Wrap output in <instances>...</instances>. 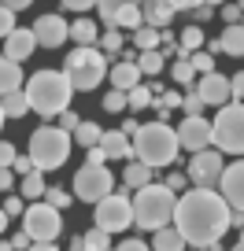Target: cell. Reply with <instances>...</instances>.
Returning <instances> with one entry per match:
<instances>
[{"mask_svg":"<svg viewBox=\"0 0 244 251\" xmlns=\"http://www.w3.org/2000/svg\"><path fill=\"white\" fill-rule=\"evenodd\" d=\"M174 229L185 236V244L192 248H207L218 244L222 236L233 229V207L222 200V192L215 188H189L178 200L174 211Z\"/></svg>","mask_w":244,"mask_h":251,"instance_id":"cell-1","label":"cell"},{"mask_svg":"<svg viewBox=\"0 0 244 251\" xmlns=\"http://www.w3.org/2000/svg\"><path fill=\"white\" fill-rule=\"evenodd\" d=\"M26 96H30V111H37L41 118H59L63 111H71L74 85L63 71H37L26 81Z\"/></svg>","mask_w":244,"mask_h":251,"instance_id":"cell-2","label":"cell"},{"mask_svg":"<svg viewBox=\"0 0 244 251\" xmlns=\"http://www.w3.org/2000/svg\"><path fill=\"white\" fill-rule=\"evenodd\" d=\"M178 129H170L166 122H148L134 133V159L144 166H170L178 159Z\"/></svg>","mask_w":244,"mask_h":251,"instance_id":"cell-3","label":"cell"},{"mask_svg":"<svg viewBox=\"0 0 244 251\" xmlns=\"http://www.w3.org/2000/svg\"><path fill=\"white\" fill-rule=\"evenodd\" d=\"M174 211H178V196L166 185H148L134 196V226L148 229V233L166 229L174 222Z\"/></svg>","mask_w":244,"mask_h":251,"instance_id":"cell-4","label":"cell"},{"mask_svg":"<svg viewBox=\"0 0 244 251\" xmlns=\"http://www.w3.org/2000/svg\"><path fill=\"white\" fill-rule=\"evenodd\" d=\"M63 74L71 78L74 93H93L111 74V67H108V55H104L100 48H74V52L67 55V63H63Z\"/></svg>","mask_w":244,"mask_h":251,"instance_id":"cell-5","label":"cell"},{"mask_svg":"<svg viewBox=\"0 0 244 251\" xmlns=\"http://www.w3.org/2000/svg\"><path fill=\"white\" fill-rule=\"evenodd\" d=\"M26 155L33 159V166H37L41 174L59 170V166L67 163V155H71V133H63L59 126H41V129L30 133V151H26Z\"/></svg>","mask_w":244,"mask_h":251,"instance_id":"cell-6","label":"cell"},{"mask_svg":"<svg viewBox=\"0 0 244 251\" xmlns=\"http://www.w3.org/2000/svg\"><path fill=\"white\" fill-rule=\"evenodd\" d=\"M215 148L222 155H244V103H226L215 115Z\"/></svg>","mask_w":244,"mask_h":251,"instance_id":"cell-7","label":"cell"},{"mask_svg":"<svg viewBox=\"0 0 244 251\" xmlns=\"http://www.w3.org/2000/svg\"><path fill=\"white\" fill-rule=\"evenodd\" d=\"M59 229H63V218H59V211H55V207H48L45 200L26 207V214H23V233L30 236L33 244H52L55 236H59Z\"/></svg>","mask_w":244,"mask_h":251,"instance_id":"cell-8","label":"cell"},{"mask_svg":"<svg viewBox=\"0 0 244 251\" xmlns=\"http://www.w3.org/2000/svg\"><path fill=\"white\" fill-rule=\"evenodd\" d=\"M111 188H115V174L108 170V163H104V166L85 163L78 174H74V196L85 200V203H93V207L111 196Z\"/></svg>","mask_w":244,"mask_h":251,"instance_id":"cell-9","label":"cell"},{"mask_svg":"<svg viewBox=\"0 0 244 251\" xmlns=\"http://www.w3.org/2000/svg\"><path fill=\"white\" fill-rule=\"evenodd\" d=\"M96 229H104V233H122V229L134 222V200H126L122 192H111L108 200H100L96 203Z\"/></svg>","mask_w":244,"mask_h":251,"instance_id":"cell-10","label":"cell"},{"mask_svg":"<svg viewBox=\"0 0 244 251\" xmlns=\"http://www.w3.org/2000/svg\"><path fill=\"white\" fill-rule=\"evenodd\" d=\"M222 174H226V159H222V151L218 148H207V151H196L192 155V163H189V181L196 188H215V185H222Z\"/></svg>","mask_w":244,"mask_h":251,"instance_id":"cell-11","label":"cell"},{"mask_svg":"<svg viewBox=\"0 0 244 251\" xmlns=\"http://www.w3.org/2000/svg\"><path fill=\"white\" fill-rule=\"evenodd\" d=\"M178 144L185 151H207L215 144V122H207L204 115H196V118H185V122L178 126Z\"/></svg>","mask_w":244,"mask_h":251,"instance_id":"cell-12","label":"cell"},{"mask_svg":"<svg viewBox=\"0 0 244 251\" xmlns=\"http://www.w3.org/2000/svg\"><path fill=\"white\" fill-rule=\"evenodd\" d=\"M33 37H37L41 48H59L71 37V26H67L63 15H41L37 23H33Z\"/></svg>","mask_w":244,"mask_h":251,"instance_id":"cell-13","label":"cell"},{"mask_svg":"<svg viewBox=\"0 0 244 251\" xmlns=\"http://www.w3.org/2000/svg\"><path fill=\"white\" fill-rule=\"evenodd\" d=\"M218 192H222V200H226L233 211H241V214H244V159H237V163H229V166H226Z\"/></svg>","mask_w":244,"mask_h":251,"instance_id":"cell-14","label":"cell"},{"mask_svg":"<svg viewBox=\"0 0 244 251\" xmlns=\"http://www.w3.org/2000/svg\"><path fill=\"white\" fill-rule=\"evenodd\" d=\"M196 93H200V100H204L207 107H226V103L233 100L229 78H222L218 71H215V74H204V78L196 81Z\"/></svg>","mask_w":244,"mask_h":251,"instance_id":"cell-15","label":"cell"},{"mask_svg":"<svg viewBox=\"0 0 244 251\" xmlns=\"http://www.w3.org/2000/svg\"><path fill=\"white\" fill-rule=\"evenodd\" d=\"M33 48H37V37H33V30H11L8 37H4V55H8L11 63L30 59Z\"/></svg>","mask_w":244,"mask_h":251,"instance_id":"cell-16","label":"cell"},{"mask_svg":"<svg viewBox=\"0 0 244 251\" xmlns=\"http://www.w3.org/2000/svg\"><path fill=\"white\" fill-rule=\"evenodd\" d=\"M100 151L104 159H134V137H126L122 129H104Z\"/></svg>","mask_w":244,"mask_h":251,"instance_id":"cell-17","label":"cell"},{"mask_svg":"<svg viewBox=\"0 0 244 251\" xmlns=\"http://www.w3.org/2000/svg\"><path fill=\"white\" fill-rule=\"evenodd\" d=\"M141 11H144V26H152V30H170L174 11H178V8L166 4V0H144Z\"/></svg>","mask_w":244,"mask_h":251,"instance_id":"cell-18","label":"cell"},{"mask_svg":"<svg viewBox=\"0 0 244 251\" xmlns=\"http://www.w3.org/2000/svg\"><path fill=\"white\" fill-rule=\"evenodd\" d=\"M111 85L115 89H122V93H130V89H137L141 85V67H137L134 59H122V63H115V67H111Z\"/></svg>","mask_w":244,"mask_h":251,"instance_id":"cell-19","label":"cell"},{"mask_svg":"<svg viewBox=\"0 0 244 251\" xmlns=\"http://www.w3.org/2000/svg\"><path fill=\"white\" fill-rule=\"evenodd\" d=\"M71 41L78 48H96V45H100L96 23H93V19H74V23H71Z\"/></svg>","mask_w":244,"mask_h":251,"instance_id":"cell-20","label":"cell"},{"mask_svg":"<svg viewBox=\"0 0 244 251\" xmlns=\"http://www.w3.org/2000/svg\"><path fill=\"white\" fill-rule=\"evenodd\" d=\"M19 89H23V71H19V63H11L8 55H0V96L19 93Z\"/></svg>","mask_w":244,"mask_h":251,"instance_id":"cell-21","label":"cell"},{"mask_svg":"<svg viewBox=\"0 0 244 251\" xmlns=\"http://www.w3.org/2000/svg\"><path fill=\"white\" fill-rule=\"evenodd\" d=\"M122 185L126 188H137V192H141V188H148L152 185V166H144V163H126V170H122Z\"/></svg>","mask_w":244,"mask_h":251,"instance_id":"cell-22","label":"cell"},{"mask_svg":"<svg viewBox=\"0 0 244 251\" xmlns=\"http://www.w3.org/2000/svg\"><path fill=\"white\" fill-rule=\"evenodd\" d=\"M144 26V11H141V4H126V8H118L115 11V30H130V33H137Z\"/></svg>","mask_w":244,"mask_h":251,"instance_id":"cell-23","label":"cell"},{"mask_svg":"<svg viewBox=\"0 0 244 251\" xmlns=\"http://www.w3.org/2000/svg\"><path fill=\"white\" fill-rule=\"evenodd\" d=\"M200 45H204V30H200L196 23H192V26H185V30L178 33V48H181V55H178V59H189L192 52H200Z\"/></svg>","mask_w":244,"mask_h":251,"instance_id":"cell-24","label":"cell"},{"mask_svg":"<svg viewBox=\"0 0 244 251\" xmlns=\"http://www.w3.org/2000/svg\"><path fill=\"white\" fill-rule=\"evenodd\" d=\"M218 45H222V52H226V55H244V23L226 26L222 37H218Z\"/></svg>","mask_w":244,"mask_h":251,"instance_id":"cell-25","label":"cell"},{"mask_svg":"<svg viewBox=\"0 0 244 251\" xmlns=\"http://www.w3.org/2000/svg\"><path fill=\"white\" fill-rule=\"evenodd\" d=\"M0 107H4V118H23L26 111H30V96H26V89L0 96Z\"/></svg>","mask_w":244,"mask_h":251,"instance_id":"cell-26","label":"cell"},{"mask_svg":"<svg viewBox=\"0 0 244 251\" xmlns=\"http://www.w3.org/2000/svg\"><path fill=\"white\" fill-rule=\"evenodd\" d=\"M152 248H156V251H185V236H181L174 226H166V229H159V233H156Z\"/></svg>","mask_w":244,"mask_h":251,"instance_id":"cell-27","label":"cell"},{"mask_svg":"<svg viewBox=\"0 0 244 251\" xmlns=\"http://www.w3.org/2000/svg\"><path fill=\"white\" fill-rule=\"evenodd\" d=\"M19 192H23V200H45V192H48V185H45V177H41V170H33V174H26L23 177V185H19Z\"/></svg>","mask_w":244,"mask_h":251,"instance_id":"cell-28","label":"cell"},{"mask_svg":"<svg viewBox=\"0 0 244 251\" xmlns=\"http://www.w3.org/2000/svg\"><path fill=\"white\" fill-rule=\"evenodd\" d=\"M74 141L81 144V148H100V141H104V129L96 122H81L78 129H74Z\"/></svg>","mask_w":244,"mask_h":251,"instance_id":"cell-29","label":"cell"},{"mask_svg":"<svg viewBox=\"0 0 244 251\" xmlns=\"http://www.w3.org/2000/svg\"><path fill=\"white\" fill-rule=\"evenodd\" d=\"M137 67H141V74H159V71H166V55L159 52H137Z\"/></svg>","mask_w":244,"mask_h":251,"instance_id":"cell-30","label":"cell"},{"mask_svg":"<svg viewBox=\"0 0 244 251\" xmlns=\"http://www.w3.org/2000/svg\"><path fill=\"white\" fill-rule=\"evenodd\" d=\"M134 45H137V52H156V48L163 45V37H159V30H152V26H141V30L134 33Z\"/></svg>","mask_w":244,"mask_h":251,"instance_id":"cell-31","label":"cell"},{"mask_svg":"<svg viewBox=\"0 0 244 251\" xmlns=\"http://www.w3.org/2000/svg\"><path fill=\"white\" fill-rule=\"evenodd\" d=\"M126 4H141V0H96V8H100V19L108 30H115V11L126 8Z\"/></svg>","mask_w":244,"mask_h":251,"instance_id":"cell-32","label":"cell"},{"mask_svg":"<svg viewBox=\"0 0 244 251\" xmlns=\"http://www.w3.org/2000/svg\"><path fill=\"white\" fill-rule=\"evenodd\" d=\"M122 48H126L122 30H104V33H100V52H104V55H118Z\"/></svg>","mask_w":244,"mask_h":251,"instance_id":"cell-33","label":"cell"},{"mask_svg":"<svg viewBox=\"0 0 244 251\" xmlns=\"http://www.w3.org/2000/svg\"><path fill=\"white\" fill-rule=\"evenodd\" d=\"M126 96H130V111H144L152 100H156V89L152 85H137V89H130Z\"/></svg>","mask_w":244,"mask_h":251,"instance_id":"cell-34","label":"cell"},{"mask_svg":"<svg viewBox=\"0 0 244 251\" xmlns=\"http://www.w3.org/2000/svg\"><path fill=\"white\" fill-rule=\"evenodd\" d=\"M170 78L178 81V85H185V89H189V85H192V78H196V71H192V63H189V59H174Z\"/></svg>","mask_w":244,"mask_h":251,"instance_id":"cell-35","label":"cell"},{"mask_svg":"<svg viewBox=\"0 0 244 251\" xmlns=\"http://www.w3.org/2000/svg\"><path fill=\"white\" fill-rule=\"evenodd\" d=\"M189 63H192V71H196L200 78H204V74H215V55H211V52H204V48H200V52H192V55H189Z\"/></svg>","mask_w":244,"mask_h":251,"instance_id":"cell-36","label":"cell"},{"mask_svg":"<svg viewBox=\"0 0 244 251\" xmlns=\"http://www.w3.org/2000/svg\"><path fill=\"white\" fill-rule=\"evenodd\" d=\"M130 107V96L122 93V89H111L108 96H104V111H111V115H118V111Z\"/></svg>","mask_w":244,"mask_h":251,"instance_id":"cell-37","label":"cell"},{"mask_svg":"<svg viewBox=\"0 0 244 251\" xmlns=\"http://www.w3.org/2000/svg\"><path fill=\"white\" fill-rule=\"evenodd\" d=\"M81 240H85V251H108L111 244H108V233H104V229H89L85 236H81Z\"/></svg>","mask_w":244,"mask_h":251,"instance_id":"cell-38","label":"cell"},{"mask_svg":"<svg viewBox=\"0 0 244 251\" xmlns=\"http://www.w3.org/2000/svg\"><path fill=\"white\" fill-rule=\"evenodd\" d=\"M45 203L55 207V211H63V207H71V192H67V188H48V192H45Z\"/></svg>","mask_w":244,"mask_h":251,"instance_id":"cell-39","label":"cell"},{"mask_svg":"<svg viewBox=\"0 0 244 251\" xmlns=\"http://www.w3.org/2000/svg\"><path fill=\"white\" fill-rule=\"evenodd\" d=\"M181 107H185V118H196V115H204V107H207V103L200 100V93L192 89V93L185 96V100H181Z\"/></svg>","mask_w":244,"mask_h":251,"instance_id":"cell-40","label":"cell"},{"mask_svg":"<svg viewBox=\"0 0 244 251\" xmlns=\"http://www.w3.org/2000/svg\"><path fill=\"white\" fill-rule=\"evenodd\" d=\"M15 159H19L15 144H8V141H0V170H11V166H15Z\"/></svg>","mask_w":244,"mask_h":251,"instance_id":"cell-41","label":"cell"},{"mask_svg":"<svg viewBox=\"0 0 244 251\" xmlns=\"http://www.w3.org/2000/svg\"><path fill=\"white\" fill-rule=\"evenodd\" d=\"M218 15L226 19V26H237V23H244V4H226Z\"/></svg>","mask_w":244,"mask_h":251,"instance_id":"cell-42","label":"cell"},{"mask_svg":"<svg viewBox=\"0 0 244 251\" xmlns=\"http://www.w3.org/2000/svg\"><path fill=\"white\" fill-rule=\"evenodd\" d=\"M11 30H19V26H15V11L0 8V37H8Z\"/></svg>","mask_w":244,"mask_h":251,"instance_id":"cell-43","label":"cell"},{"mask_svg":"<svg viewBox=\"0 0 244 251\" xmlns=\"http://www.w3.org/2000/svg\"><path fill=\"white\" fill-rule=\"evenodd\" d=\"M78 126H81V118L74 115V111H63V115H59V129H63V133H74Z\"/></svg>","mask_w":244,"mask_h":251,"instance_id":"cell-44","label":"cell"},{"mask_svg":"<svg viewBox=\"0 0 244 251\" xmlns=\"http://www.w3.org/2000/svg\"><path fill=\"white\" fill-rule=\"evenodd\" d=\"M11 170H15L19 177H26V174H33V170H37V166H33V159H30V155H19V159H15V166H11Z\"/></svg>","mask_w":244,"mask_h":251,"instance_id":"cell-45","label":"cell"},{"mask_svg":"<svg viewBox=\"0 0 244 251\" xmlns=\"http://www.w3.org/2000/svg\"><path fill=\"white\" fill-rule=\"evenodd\" d=\"M4 214L8 218H15V214H26V203L19 196H8V203H4Z\"/></svg>","mask_w":244,"mask_h":251,"instance_id":"cell-46","label":"cell"},{"mask_svg":"<svg viewBox=\"0 0 244 251\" xmlns=\"http://www.w3.org/2000/svg\"><path fill=\"white\" fill-rule=\"evenodd\" d=\"M67 11H89V8H96V0H59Z\"/></svg>","mask_w":244,"mask_h":251,"instance_id":"cell-47","label":"cell"},{"mask_svg":"<svg viewBox=\"0 0 244 251\" xmlns=\"http://www.w3.org/2000/svg\"><path fill=\"white\" fill-rule=\"evenodd\" d=\"M115 251H152V244H144V240H134V236H130V240H122Z\"/></svg>","mask_w":244,"mask_h":251,"instance_id":"cell-48","label":"cell"},{"mask_svg":"<svg viewBox=\"0 0 244 251\" xmlns=\"http://www.w3.org/2000/svg\"><path fill=\"white\" fill-rule=\"evenodd\" d=\"M229 89H233V100H244V71H237L229 78Z\"/></svg>","mask_w":244,"mask_h":251,"instance_id":"cell-49","label":"cell"},{"mask_svg":"<svg viewBox=\"0 0 244 251\" xmlns=\"http://www.w3.org/2000/svg\"><path fill=\"white\" fill-rule=\"evenodd\" d=\"M30 248H33V240H30L26 233H15V236H11V251H30Z\"/></svg>","mask_w":244,"mask_h":251,"instance_id":"cell-50","label":"cell"},{"mask_svg":"<svg viewBox=\"0 0 244 251\" xmlns=\"http://www.w3.org/2000/svg\"><path fill=\"white\" fill-rule=\"evenodd\" d=\"M192 15H196V26H200V23H207V19L215 15V4H207V0H204V4H200V8L192 11Z\"/></svg>","mask_w":244,"mask_h":251,"instance_id":"cell-51","label":"cell"},{"mask_svg":"<svg viewBox=\"0 0 244 251\" xmlns=\"http://www.w3.org/2000/svg\"><path fill=\"white\" fill-rule=\"evenodd\" d=\"M159 107H163V111L181 107V96H178V93H163V96H159Z\"/></svg>","mask_w":244,"mask_h":251,"instance_id":"cell-52","label":"cell"},{"mask_svg":"<svg viewBox=\"0 0 244 251\" xmlns=\"http://www.w3.org/2000/svg\"><path fill=\"white\" fill-rule=\"evenodd\" d=\"M15 188V170H0V192H11Z\"/></svg>","mask_w":244,"mask_h":251,"instance_id":"cell-53","label":"cell"},{"mask_svg":"<svg viewBox=\"0 0 244 251\" xmlns=\"http://www.w3.org/2000/svg\"><path fill=\"white\" fill-rule=\"evenodd\" d=\"M163 185H166V188H170V192H178V188H185V174H178V170H174V174H170V177H166V181H163Z\"/></svg>","mask_w":244,"mask_h":251,"instance_id":"cell-54","label":"cell"},{"mask_svg":"<svg viewBox=\"0 0 244 251\" xmlns=\"http://www.w3.org/2000/svg\"><path fill=\"white\" fill-rule=\"evenodd\" d=\"M166 4H174L178 11H196L200 4H204V0H166Z\"/></svg>","mask_w":244,"mask_h":251,"instance_id":"cell-55","label":"cell"},{"mask_svg":"<svg viewBox=\"0 0 244 251\" xmlns=\"http://www.w3.org/2000/svg\"><path fill=\"white\" fill-rule=\"evenodd\" d=\"M33 0H0V8H8V11H23V8H30Z\"/></svg>","mask_w":244,"mask_h":251,"instance_id":"cell-56","label":"cell"},{"mask_svg":"<svg viewBox=\"0 0 244 251\" xmlns=\"http://www.w3.org/2000/svg\"><path fill=\"white\" fill-rule=\"evenodd\" d=\"M30 251H59V248H55V244H33Z\"/></svg>","mask_w":244,"mask_h":251,"instance_id":"cell-57","label":"cell"},{"mask_svg":"<svg viewBox=\"0 0 244 251\" xmlns=\"http://www.w3.org/2000/svg\"><path fill=\"white\" fill-rule=\"evenodd\" d=\"M71 251H85V240H81V236H78V240L71 244Z\"/></svg>","mask_w":244,"mask_h":251,"instance_id":"cell-58","label":"cell"},{"mask_svg":"<svg viewBox=\"0 0 244 251\" xmlns=\"http://www.w3.org/2000/svg\"><path fill=\"white\" fill-rule=\"evenodd\" d=\"M8 229V214H4V207H0V233Z\"/></svg>","mask_w":244,"mask_h":251,"instance_id":"cell-59","label":"cell"},{"mask_svg":"<svg viewBox=\"0 0 244 251\" xmlns=\"http://www.w3.org/2000/svg\"><path fill=\"white\" fill-rule=\"evenodd\" d=\"M233 251H244V236H241V244H237V248H233Z\"/></svg>","mask_w":244,"mask_h":251,"instance_id":"cell-60","label":"cell"},{"mask_svg":"<svg viewBox=\"0 0 244 251\" xmlns=\"http://www.w3.org/2000/svg\"><path fill=\"white\" fill-rule=\"evenodd\" d=\"M207 4H226V0H207Z\"/></svg>","mask_w":244,"mask_h":251,"instance_id":"cell-61","label":"cell"},{"mask_svg":"<svg viewBox=\"0 0 244 251\" xmlns=\"http://www.w3.org/2000/svg\"><path fill=\"white\" fill-rule=\"evenodd\" d=\"M0 126H4V107H0Z\"/></svg>","mask_w":244,"mask_h":251,"instance_id":"cell-62","label":"cell"}]
</instances>
